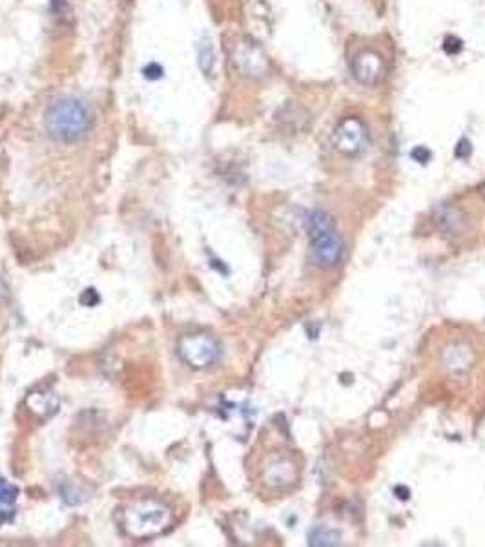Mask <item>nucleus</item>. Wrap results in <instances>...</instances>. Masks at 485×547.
Instances as JSON below:
<instances>
[{"mask_svg": "<svg viewBox=\"0 0 485 547\" xmlns=\"http://www.w3.org/2000/svg\"><path fill=\"white\" fill-rule=\"evenodd\" d=\"M44 124L51 139L62 144H79L92 132L93 115L77 97H59L48 106Z\"/></svg>", "mask_w": 485, "mask_h": 547, "instance_id": "1", "label": "nucleus"}, {"mask_svg": "<svg viewBox=\"0 0 485 547\" xmlns=\"http://www.w3.org/2000/svg\"><path fill=\"white\" fill-rule=\"evenodd\" d=\"M306 232L312 243L314 259L323 268L337 265L343 256V239L337 234L332 215L323 210H314L306 217Z\"/></svg>", "mask_w": 485, "mask_h": 547, "instance_id": "2", "label": "nucleus"}, {"mask_svg": "<svg viewBox=\"0 0 485 547\" xmlns=\"http://www.w3.org/2000/svg\"><path fill=\"white\" fill-rule=\"evenodd\" d=\"M172 515L161 501L143 500L133 504L124 511V527L135 538L157 537L164 529H168Z\"/></svg>", "mask_w": 485, "mask_h": 547, "instance_id": "3", "label": "nucleus"}, {"mask_svg": "<svg viewBox=\"0 0 485 547\" xmlns=\"http://www.w3.org/2000/svg\"><path fill=\"white\" fill-rule=\"evenodd\" d=\"M179 354L188 365L195 368H206L219 359V343L206 334L186 336L179 341Z\"/></svg>", "mask_w": 485, "mask_h": 547, "instance_id": "4", "label": "nucleus"}, {"mask_svg": "<svg viewBox=\"0 0 485 547\" xmlns=\"http://www.w3.org/2000/svg\"><path fill=\"white\" fill-rule=\"evenodd\" d=\"M332 144L339 154L348 157L362 154L368 144L367 126L356 117L343 119L332 133Z\"/></svg>", "mask_w": 485, "mask_h": 547, "instance_id": "5", "label": "nucleus"}, {"mask_svg": "<svg viewBox=\"0 0 485 547\" xmlns=\"http://www.w3.org/2000/svg\"><path fill=\"white\" fill-rule=\"evenodd\" d=\"M232 62L234 68L239 72V75L248 79L263 77L268 72V61L255 42L243 41L235 44L234 53H232Z\"/></svg>", "mask_w": 485, "mask_h": 547, "instance_id": "6", "label": "nucleus"}, {"mask_svg": "<svg viewBox=\"0 0 485 547\" xmlns=\"http://www.w3.org/2000/svg\"><path fill=\"white\" fill-rule=\"evenodd\" d=\"M353 73L354 77L362 84H367V86H374L378 82L383 81L385 73H387V68H385V61L383 57L379 55L378 52H363L354 59L353 64Z\"/></svg>", "mask_w": 485, "mask_h": 547, "instance_id": "7", "label": "nucleus"}, {"mask_svg": "<svg viewBox=\"0 0 485 547\" xmlns=\"http://www.w3.org/2000/svg\"><path fill=\"white\" fill-rule=\"evenodd\" d=\"M266 484L272 487H285L288 484L294 481L296 478V469H294V464L286 458H277L268 466L265 473Z\"/></svg>", "mask_w": 485, "mask_h": 547, "instance_id": "8", "label": "nucleus"}, {"mask_svg": "<svg viewBox=\"0 0 485 547\" xmlns=\"http://www.w3.org/2000/svg\"><path fill=\"white\" fill-rule=\"evenodd\" d=\"M434 221L438 223V226L442 230L451 232V234H458V232L464 230L465 219L462 212L458 208H451V206H439L436 210V215H434Z\"/></svg>", "mask_w": 485, "mask_h": 547, "instance_id": "9", "label": "nucleus"}, {"mask_svg": "<svg viewBox=\"0 0 485 547\" xmlns=\"http://www.w3.org/2000/svg\"><path fill=\"white\" fill-rule=\"evenodd\" d=\"M199 68L206 77H212L215 70V50L208 37H204L199 44Z\"/></svg>", "mask_w": 485, "mask_h": 547, "instance_id": "10", "label": "nucleus"}, {"mask_svg": "<svg viewBox=\"0 0 485 547\" xmlns=\"http://www.w3.org/2000/svg\"><path fill=\"white\" fill-rule=\"evenodd\" d=\"M308 544L310 546H337L339 544V535L327 527L317 526L308 533Z\"/></svg>", "mask_w": 485, "mask_h": 547, "instance_id": "11", "label": "nucleus"}, {"mask_svg": "<svg viewBox=\"0 0 485 547\" xmlns=\"http://www.w3.org/2000/svg\"><path fill=\"white\" fill-rule=\"evenodd\" d=\"M19 489L6 480H0V504H13L17 500Z\"/></svg>", "mask_w": 485, "mask_h": 547, "instance_id": "12", "label": "nucleus"}, {"mask_svg": "<svg viewBox=\"0 0 485 547\" xmlns=\"http://www.w3.org/2000/svg\"><path fill=\"white\" fill-rule=\"evenodd\" d=\"M442 48H444V52L447 53V55H456V53L462 52V41L453 35L445 37V41H444V44H442Z\"/></svg>", "mask_w": 485, "mask_h": 547, "instance_id": "13", "label": "nucleus"}, {"mask_svg": "<svg viewBox=\"0 0 485 547\" xmlns=\"http://www.w3.org/2000/svg\"><path fill=\"white\" fill-rule=\"evenodd\" d=\"M143 75L150 81H157V79L163 77V68L159 66L157 62H150L148 66L143 70Z\"/></svg>", "mask_w": 485, "mask_h": 547, "instance_id": "14", "label": "nucleus"}, {"mask_svg": "<svg viewBox=\"0 0 485 547\" xmlns=\"http://www.w3.org/2000/svg\"><path fill=\"white\" fill-rule=\"evenodd\" d=\"M410 157H413L414 161H416V163L427 164V163H429V159H430V152L427 148H425V146H416V148H414L413 152H410Z\"/></svg>", "mask_w": 485, "mask_h": 547, "instance_id": "15", "label": "nucleus"}, {"mask_svg": "<svg viewBox=\"0 0 485 547\" xmlns=\"http://www.w3.org/2000/svg\"><path fill=\"white\" fill-rule=\"evenodd\" d=\"M471 152H473V148H471L469 141H467V139H459V143L456 144V148H455L456 157L467 159L471 155Z\"/></svg>", "mask_w": 485, "mask_h": 547, "instance_id": "16", "label": "nucleus"}, {"mask_svg": "<svg viewBox=\"0 0 485 547\" xmlns=\"http://www.w3.org/2000/svg\"><path fill=\"white\" fill-rule=\"evenodd\" d=\"M394 493H396V495H399V498H402V500H407L408 496H410L408 489H407V487H404V486L396 487V489H394Z\"/></svg>", "mask_w": 485, "mask_h": 547, "instance_id": "17", "label": "nucleus"}, {"mask_svg": "<svg viewBox=\"0 0 485 547\" xmlns=\"http://www.w3.org/2000/svg\"><path fill=\"white\" fill-rule=\"evenodd\" d=\"M4 296V287H2V283H0V297Z\"/></svg>", "mask_w": 485, "mask_h": 547, "instance_id": "18", "label": "nucleus"}]
</instances>
